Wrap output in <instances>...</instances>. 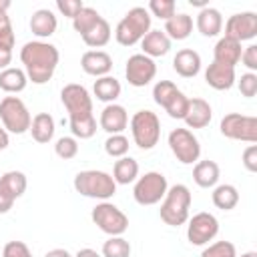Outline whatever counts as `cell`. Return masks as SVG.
<instances>
[{"mask_svg": "<svg viewBox=\"0 0 257 257\" xmlns=\"http://www.w3.org/2000/svg\"><path fill=\"white\" fill-rule=\"evenodd\" d=\"M60 100L68 112V122L74 139H92L96 133V118L92 114V98L82 84L70 82L60 90Z\"/></svg>", "mask_w": 257, "mask_h": 257, "instance_id": "cell-1", "label": "cell"}, {"mask_svg": "<svg viewBox=\"0 0 257 257\" xmlns=\"http://www.w3.org/2000/svg\"><path fill=\"white\" fill-rule=\"evenodd\" d=\"M58 60V48L46 40H30L20 48V62L24 64L28 80L34 84H46L54 76Z\"/></svg>", "mask_w": 257, "mask_h": 257, "instance_id": "cell-2", "label": "cell"}, {"mask_svg": "<svg viewBox=\"0 0 257 257\" xmlns=\"http://www.w3.org/2000/svg\"><path fill=\"white\" fill-rule=\"evenodd\" d=\"M191 203H193V195H191V191H189L187 185L177 183V185L169 187L167 193H165V197H163L161 209H159L161 221L165 225H169V227L185 225L189 221Z\"/></svg>", "mask_w": 257, "mask_h": 257, "instance_id": "cell-3", "label": "cell"}, {"mask_svg": "<svg viewBox=\"0 0 257 257\" xmlns=\"http://www.w3.org/2000/svg\"><path fill=\"white\" fill-rule=\"evenodd\" d=\"M151 30V14L145 6L131 8L114 28V38L120 46H135Z\"/></svg>", "mask_w": 257, "mask_h": 257, "instance_id": "cell-4", "label": "cell"}, {"mask_svg": "<svg viewBox=\"0 0 257 257\" xmlns=\"http://www.w3.org/2000/svg\"><path fill=\"white\" fill-rule=\"evenodd\" d=\"M72 185H74V191L80 193L82 197L98 199V201H108L116 193V183L112 175L104 171H96V169L76 173Z\"/></svg>", "mask_w": 257, "mask_h": 257, "instance_id": "cell-5", "label": "cell"}, {"mask_svg": "<svg viewBox=\"0 0 257 257\" xmlns=\"http://www.w3.org/2000/svg\"><path fill=\"white\" fill-rule=\"evenodd\" d=\"M131 133L139 149L151 151L157 147L161 139V120L153 110H147V108L137 110L131 118Z\"/></svg>", "mask_w": 257, "mask_h": 257, "instance_id": "cell-6", "label": "cell"}, {"mask_svg": "<svg viewBox=\"0 0 257 257\" xmlns=\"http://www.w3.org/2000/svg\"><path fill=\"white\" fill-rule=\"evenodd\" d=\"M153 100L165 108V112L171 118L183 120L189 108V96H185L183 90L177 88L175 82L171 80H159L153 86Z\"/></svg>", "mask_w": 257, "mask_h": 257, "instance_id": "cell-7", "label": "cell"}, {"mask_svg": "<svg viewBox=\"0 0 257 257\" xmlns=\"http://www.w3.org/2000/svg\"><path fill=\"white\" fill-rule=\"evenodd\" d=\"M0 120L2 126L12 135H24L30 131L32 114L22 98L18 96H4L0 100Z\"/></svg>", "mask_w": 257, "mask_h": 257, "instance_id": "cell-8", "label": "cell"}, {"mask_svg": "<svg viewBox=\"0 0 257 257\" xmlns=\"http://www.w3.org/2000/svg\"><path fill=\"white\" fill-rule=\"evenodd\" d=\"M169 189L167 177L159 171H149L143 177H139L135 181V189H133V197L139 205L149 207V205H157L163 201L165 193Z\"/></svg>", "mask_w": 257, "mask_h": 257, "instance_id": "cell-9", "label": "cell"}, {"mask_svg": "<svg viewBox=\"0 0 257 257\" xmlns=\"http://www.w3.org/2000/svg\"><path fill=\"white\" fill-rule=\"evenodd\" d=\"M90 219L92 223L102 231L106 233L108 237H120L126 229H128V217L112 203L108 201H100L92 213H90Z\"/></svg>", "mask_w": 257, "mask_h": 257, "instance_id": "cell-10", "label": "cell"}, {"mask_svg": "<svg viewBox=\"0 0 257 257\" xmlns=\"http://www.w3.org/2000/svg\"><path fill=\"white\" fill-rule=\"evenodd\" d=\"M219 131L223 137H227L231 141H243L249 145L257 143V118L251 114L229 112L221 118Z\"/></svg>", "mask_w": 257, "mask_h": 257, "instance_id": "cell-11", "label": "cell"}, {"mask_svg": "<svg viewBox=\"0 0 257 257\" xmlns=\"http://www.w3.org/2000/svg\"><path fill=\"white\" fill-rule=\"evenodd\" d=\"M169 149L183 165H193L201 157L199 139L189 128H173L169 133Z\"/></svg>", "mask_w": 257, "mask_h": 257, "instance_id": "cell-12", "label": "cell"}, {"mask_svg": "<svg viewBox=\"0 0 257 257\" xmlns=\"http://www.w3.org/2000/svg\"><path fill=\"white\" fill-rule=\"evenodd\" d=\"M219 233V221L213 213H207V211H201L197 215H193L189 219V225H187V239L191 245H207L209 241H213Z\"/></svg>", "mask_w": 257, "mask_h": 257, "instance_id": "cell-13", "label": "cell"}, {"mask_svg": "<svg viewBox=\"0 0 257 257\" xmlns=\"http://www.w3.org/2000/svg\"><path fill=\"white\" fill-rule=\"evenodd\" d=\"M124 76L128 80L131 86H147L155 76H157V64L153 58L145 56L143 52L128 56L126 60V68H124Z\"/></svg>", "mask_w": 257, "mask_h": 257, "instance_id": "cell-14", "label": "cell"}, {"mask_svg": "<svg viewBox=\"0 0 257 257\" xmlns=\"http://www.w3.org/2000/svg\"><path fill=\"white\" fill-rule=\"evenodd\" d=\"M225 36L237 42L253 40L257 36V14L255 12H237L225 22Z\"/></svg>", "mask_w": 257, "mask_h": 257, "instance_id": "cell-15", "label": "cell"}, {"mask_svg": "<svg viewBox=\"0 0 257 257\" xmlns=\"http://www.w3.org/2000/svg\"><path fill=\"white\" fill-rule=\"evenodd\" d=\"M98 124L108 135H122V131L128 126V112L122 104H116V102L106 104L100 112Z\"/></svg>", "mask_w": 257, "mask_h": 257, "instance_id": "cell-16", "label": "cell"}, {"mask_svg": "<svg viewBox=\"0 0 257 257\" xmlns=\"http://www.w3.org/2000/svg\"><path fill=\"white\" fill-rule=\"evenodd\" d=\"M80 66L90 76H106L112 70V56L104 50H86L80 56Z\"/></svg>", "mask_w": 257, "mask_h": 257, "instance_id": "cell-17", "label": "cell"}, {"mask_svg": "<svg viewBox=\"0 0 257 257\" xmlns=\"http://www.w3.org/2000/svg\"><path fill=\"white\" fill-rule=\"evenodd\" d=\"M213 118V108L205 98H189V108L185 114L187 128H205Z\"/></svg>", "mask_w": 257, "mask_h": 257, "instance_id": "cell-18", "label": "cell"}, {"mask_svg": "<svg viewBox=\"0 0 257 257\" xmlns=\"http://www.w3.org/2000/svg\"><path fill=\"white\" fill-rule=\"evenodd\" d=\"M173 70L183 78H193L201 72V54L193 48H183L173 58Z\"/></svg>", "mask_w": 257, "mask_h": 257, "instance_id": "cell-19", "label": "cell"}, {"mask_svg": "<svg viewBox=\"0 0 257 257\" xmlns=\"http://www.w3.org/2000/svg\"><path fill=\"white\" fill-rule=\"evenodd\" d=\"M235 80H237L235 68H231V66L211 62L205 70V82L215 90H229L235 84Z\"/></svg>", "mask_w": 257, "mask_h": 257, "instance_id": "cell-20", "label": "cell"}, {"mask_svg": "<svg viewBox=\"0 0 257 257\" xmlns=\"http://www.w3.org/2000/svg\"><path fill=\"white\" fill-rule=\"evenodd\" d=\"M241 42L237 40H231L227 36L219 38V42L215 44V50H213V62H219V64H225V66H231L235 68L241 60Z\"/></svg>", "mask_w": 257, "mask_h": 257, "instance_id": "cell-21", "label": "cell"}, {"mask_svg": "<svg viewBox=\"0 0 257 257\" xmlns=\"http://www.w3.org/2000/svg\"><path fill=\"white\" fill-rule=\"evenodd\" d=\"M141 48L145 56L155 60L157 56H165L171 50V38L163 30H149L141 40Z\"/></svg>", "mask_w": 257, "mask_h": 257, "instance_id": "cell-22", "label": "cell"}, {"mask_svg": "<svg viewBox=\"0 0 257 257\" xmlns=\"http://www.w3.org/2000/svg\"><path fill=\"white\" fill-rule=\"evenodd\" d=\"M56 28H58V20H56L52 10L38 8L36 12H32V16H30L32 34H36L38 38H48V36H52L56 32Z\"/></svg>", "mask_w": 257, "mask_h": 257, "instance_id": "cell-23", "label": "cell"}, {"mask_svg": "<svg viewBox=\"0 0 257 257\" xmlns=\"http://www.w3.org/2000/svg\"><path fill=\"white\" fill-rule=\"evenodd\" d=\"M221 177V169L215 161H197L193 167V181L201 187V189H213L219 183Z\"/></svg>", "mask_w": 257, "mask_h": 257, "instance_id": "cell-24", "label": "cell"}, {"mask_svg": "<svg viewBox=\"0 0 257 257\" xmlns=\"http://www.w3.org/2000/svg\"><path fill=\"white\" fill-rule=\"evenodd\" d=\"M197 30L203 34V36H217L221 30H223V16L217 8L213 6H207L203 10H199L197 14Z\"/></svg>", "mask_w": 257, "mask_h": 257, "instance_id": "cell-25", "label": "cell"}, {"mask_svg": "<svg viewBox=\"0 0 257 257\" xmlns=\"http://www.w3.org/2000/svg\"><path fill=\"white\" fill-rule=\"evenodd\" d=\"M163 32L171 38V42L173 40H185L193 32V18L189 14H185V12L175 14L169 20H165V30Z\"/></svg>", "mask_w": 257, "mask_h": 257, "instance_id": "cell-26", "label": "cell"}, {"mask_svg": "<svg viewBox=\"0 0 257 257\" xmlns=\"http://www.w3.org/2000/svg\"><path fill=\"white\" fill-rule=\"evenodd\" d=\"M30 135L40 145L50 143L52 137H54V118H52V114H48V112L34 114L32 122H30Z\"/></svg>", "mask_w": 257, "mask_h": 257, "instance_id": "cell-27", "label": "cell"}, {"mask_svg": "<svg viewBox=\"0 0 257 257\" xmlns=\"http://www.w3.org/2000/svg\"><path fill=\"white\" fill-rule=\"evenodd\" d=\"M28 84V76L24 72V68H16V66H8L6 70L0 72V88L8 94H18L26 88Z\"/></svg>", "mask_w": 257, "mask_h": 257, "instance_id": "cell-28", "label": "cell"}, {"mask_svg": "<svg viewBox=\"0 0 257 257\" xmlns=\"http://www.w3.org/2000/svg\"><path fill=\"white\" fill-rule=\"evenodd\" d=\"M120 90H122L120 82H118L114 76H110V74L96 78V80H94V86H92L94 96H96L98 100L106 102V104H112V102L120 96Z\"/></svg>", "mask_w": 257, "mask_h": 257, "instance_id": "cell-29", "label": "cell"}, {"mask_svg": "<svg viewBox=\"0 0 257 257\" xmlns=\"http://www.w3.org/2000/svg\"><path fill=\"white\" fill-rule=\"evenodd\" d=\"M112 179L116 185H128L139 179V163L133 157H120L114 161Z\"/></svg>", "mask_w": 257, "mask_h": 257, "instance_id": "cell-30", "label": "cell"}, {"mask_svg": "<svg viewBox=\"0 0 257 257\" xmlns=\"http://www.w3.org/2000/svg\"><path fill=\"white\" fill-rule=\"evenodd\" d=\"M211 199H213V205L221 211H231L237 207L239 203V191L237 187L229 185V183H223V185H215L213 187V193H211Z\"/></svg>", "mask_w": 257, "mask_h": 257, "instance_id": "cell-31", "label": "cell"}, {"mask_svg": "<svg viewBox=\"0 0 257 257\" xmlns=\"http://www.w3.org/2000/svg\"><path fill=\"white\" fill-rule=\"evenodd\" d=\"M110 36H112L110 24H108L104 18H100V20H98L88 32H84L80 38H82V42H84L86 46H90V48H102V46L108 44Z\"/></svg>", "mask_w": 257, "mask_h": 257, "instance_id": "cell-32", "label": "cell"}, {"mask_svg": "<svg viewBox=\"0 0 257 257\" xmlns=\"http://www.w3.org/2000/svg\"><path fill=\"white\" fill-rule=\"evenodd\" d=\"M100 18H102V16H100L94 8L84 6V8H82L74 18H72V28L82 36V34H84V32H88V30H90V28H92Z\"/></svg>", "mask_w": 257, "mask_h": 257, "instance_id": "cell-33", "label": "cell"}, {"mask_svg": "<svg viewBox=\"0 0 257 257\" xmlns=\"http://www.w3.org/2000/svg\"><path fill=\"white\" fill-rule=\"evenodd\" d=\"M0 181L6 185V189H8L16 199H20V197L24 195L26 185H28L26 175H24L22 171H6V173L0 177Z\"/></svg>", "mask_w": 257, "mask_h": 257, "instance_id": "cell-34", "label": "cell"}, {"mask_svg": "<svg viewBox=\"0 0 257 257\" xmlns=\"http://www.w3.org/2000/svg\"><path fill=\"white\" fill-rule=\"evenodd\" d=\"M102 257H131V243L120 237H108L102 245Z\"/></svg>", "mask_w": 257, "mask_h": 257, "instance_id": "cell-35", "label": "cell"}, {"mask_svg": "<svg viewBox=\"0 0 257 257\" xmlns=\"http://www.w3.org/2000/svg\"><path fill=\"white\" fill-rule=\"evenodd\" d=\"M104 153L112 159H120L126 157L128 153V139L124 135H108V139L104 141Z\"/></svg>", "mask_w": 257, "mask_h": 257, "instance_id": "cell-36", "label": "cell"}, {"mask_svg": "<svg viewBox=\"0 0 257 257\" xmlns=\"http://www.w3.org/2000/svg\"><path fill=\"white\" fill-rule=\"evenodd\" d=\"M201 257H237V249L231 241H215L203 249Z\"/></svg>", "mask_w": 257, "mask_h": 257, "instance_id": "cell-37", "label": "cell"}, {"mask_svg": "<svg viewBox=\"0 0 257 257\" xmlns=\"http://www.w3.org/2000/svg\"><path fill=\"white\" fill-rule=\"evenodd\" d=\"M147 10H149V14L157 16V18L169 20L171 16L177 14V4L173 0H151Z\"/></svg>", "mask_w": 257, "mask_h": 257, "instance_id": "cell-38", "label": "cell"}, {"mask_svg": "<svg viewBox=\"0 0 257 257\" xmlns=\"http://www.w3.org/2000/svg\"><path fill=\"white\" fill-rule=\"evenodd\" d=\"M54 153H56V157H60L64 161L74 159L78 155V143H76V139L74 137H60L56 141V145H54Z\"/></svg>", "mask_w": 257, "mask_h": 257, "instance_id": "cell-39", "label": "cell"}, {"mask_svg": "<svg viewBox=\"0 0 257 257\" xmlns=\"http://www.w3.org/2000/svg\"><path fill=\"white\" fill-rule=\"evenodd\" d=\"M239 92L245 96V98H253L257 94V74L255 72H245L241 74L239 78Z\"/></svg>", "mask_w": 257, "mask_h": 257, "instance_id": "cell-40", "label": "cell"}, {"mask_svg": "<svg viewBox=\"0 0 257 257\" xmlns=\"http://www.w3.org/2000/svg\"><path fill=\"white\" fill-rule=\"evenodd\" d=\"M2 257H32V251L24 241H8L2 249Z\"/></svg>", "mask_w": 257, "mask_h": 257, "instance_id": "cell-41", "label": "cell"}, {"mask_svg": "<svg viewBox=\"0 0 257 257\" xmlns=\"http://www.w3.org/2000/svg\"><path fill=\"white\" fill-rule=\"evenodd\" d=\"M14 30H12V22L8 18V14H0V44L14 48Z\"/></svg>", "mask_w": 257, "mask_h": 257, "instance_id": "cell-42", "label": "cell"}, {"mask_svg": "<svg viewBox=\"0 0 257 257\" xmlns=\"http://www.w3.org/2000/svg\"><path fill=\"white\" fill-rule=\"evenodd\" d=\"M56 8L60 14L68 16L70 20L84 8V2L82 0H56Z\"/></svg>", "mask_w": 257, "mask_h": 257, "instance_id": "cell-43", "label": "cell"}, {"mask_svg": "<svg viewBox=\"0 0 257 257\" xmlns=\"http://www.w3.org/2000/svg\"><path fill=\"white\" fill-rule=\"evenodd\" d=\"M239 62H243L249 68V72H255L257 70V46L255 44H249L247 48H243Z\"/></svg>", "mask_w": 257, "mask_h": 257, "instance_id": "cell-44", "label": "cell"}, {"mask_svg": "<svg viewBox=\"0 0 257 257\" xmlns=\"http://www.w3.org/2000/svg\"><path fill=\"white\" fill-rule=\"evenodd\" d=\"M243 167L249 171V173H255L257 171V145H249L245 151H243Z\"/></svg>", "mask_w": 257, "mask_h": 257, "instance_id": "cell-45", "label": "cell"}, {"mask_svg": "<svg viewBox=\"0 0 257 257\" xmlns=\"http://www.w3.org/2000/svg\"><path fill=\"white\" fill-rule=\"evenodd\" d=\"M14 201H16V197L6 189V185L0 181V215H4V213H8L10 209H12V205H14Z\"/></svg>", "mask_w": 257, "mask_h": 257, "instance_id": "cell-46", "label": "cell"}, {"mask_svg": "<svg viewBox=\"0 0 257 257\" xmlns=\"http://www.w3.org/2000/svg\"><path fill=\"white\" fill-rule=\"evenodd\" d=\"M10 62H12V48L0 44V72L6 70L10 66Z\"/></svg>", "mask_w": 257, "mask_h": 257, "instance_id": "cell-47", "label": "cell"}, {"mask_svg": "<svg viewBox=\"0 0 257 257\" xmlns=\"http://www.w3.org/2000/svg\"><path fill=\"white\" fill-rule=\"evenodd\" d=\"M8 145H10V137H8V131H6L4 126H0V151H4Z\"/></svg>", "mask_w": 257, "mask_h": 257, "instance_id": "cell-48", "label": "cell"}, {"mask_svg": "<svg viewBox=\"0 0 257 257\" xmlns=\"http://www.w3.org/2000/svg\"><path fill=\"white\" fill-rule=\"evenodd\" d=\"M44 257H72V255H70L66 249H60V247H58V249H50Z\"/></svg>", "mask_w": 257, "mask_h": 257, "instance_id": "cell-49", "label": "cell"}, {"mask_svg": "<svg viewBox=\"0 0 257 257\" xmlns=\"http://www.w3.org/2000/svg\"><path fill=\"white\" fill-rule=\"evenodd\" d=\"M74 257H100V255H98L94 249H90V247H84V249H80V251H78Z\"/></svg>", "mask_w": 257, "mask_h": 257, "instance_id": "cell-50", "label": "cell"}, {"mask_svg": "<svg viewBox=\"0 0 257 257\" xmlns=\"http://www.w3.org/2000/svg\"><path fill=\"white\" fill-rule=\"evenodd\" d=\"M10 8V0H0V14H6Z\"/></svg>", "mask_w": 257, "mask_h": 257, "instance_id": "cell-51", "label": "cell"}, {"mask_svg": "<svg viewBox=\"0 0 257 257\" xmlns=\"http://www.w3.org/2000/svg\"><path fill=\"white\" fill-rule=\"evenodd\" d=\"M241 257H257V251H247V253H243Z\"/></svg>", "mask_w": 257, "mask_h": 257, "instance_id": "cell-52", "label": "cell"}]
</instances>
